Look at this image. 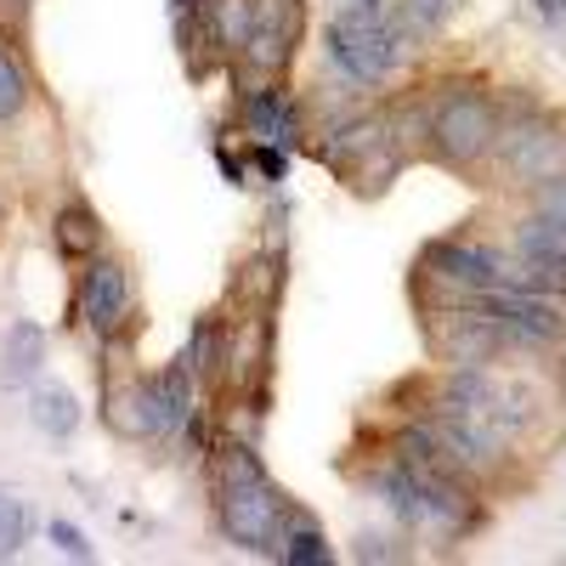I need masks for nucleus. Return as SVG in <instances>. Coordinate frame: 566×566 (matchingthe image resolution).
I'll return each mask as SVG.
<instances>
[{
  "instance_id": "1",
  "label": "nucleus",
  "mask_w": 566,
  "mask_h": 566,
  "mask_svg": "<svg viewBox=\"0 0 566 566\" xmlns=\"http://www.w3.org/2000/svg\"><path fill=\"white\" fill-rule=\"evenodd\" d=\"M216 515L221 533L255 549V555H283V533H290V499H283L255 459L250 442H221L216 448Z\"/></svg>"
},
{
  "instance_id": "2",
  "label": "nucleus",
  "mask_w": 566,
  "mask_h": 566,
  "mask_svg": "<svg viewBox=\"0 0 566 566\" xmlns=\"http://www.w3.org/2000/svg\"><path fill=\"white\" fill-rule=\"evenodd\" d=\"M493 142H499V114L482 91H453V97H442V108L431 114V148L448 165L488 159Z\"/></svg>"
},
{
  "instance_id": "3",
  "label": "nucleus",
  "mask_w": 566,
  "mask_h": 566,
  "mask_svg": "<svg viewBox=\"0 0 566 566\" xmlns=\"http://www.w3.org/2000/svg\"><path fill=\"white\" fill-rule=\"evenodd\" d=\"M504 346H510L504 328H499L488 312H476V306L453 301L448 312H431V352H437V363H448V368H482V363H493Z\"/></svg>"
},
{
  "instance_id": "4",
  "label": "nucleus",
  "mask_w": 566,
  "mask_h": 566,
  "mask_svg": "<svg viewBox=\"0 0 566 566\" xmlns=\"http://www.w3.org/2000/svg\"><path fill=\"white\" fill-rule=\"evenodd\" d=\"M493 148H504V176L527 181V187L566 176V130H560V125H549V119L510 125V130L493 142Z\"/></svg>"
},
{
  "instance_id": "5",
  "label": "nucleus",
  "mask_w": 566,
  "mask_h": 566,
  "mask_svg": "<svg viewBox=\"0 0 566 566\" xmlns=\"http://www.w3.org/2000/svg\"><path fill=\"white\" fill-rule=\"evenodd\" d=\"M295 40H301V0H255L239 57L250 69H261V74H277L295 57Z\"/></svg>"
},
{
  "instance_id": "6",
  "label": "nucleus",
  "mask_w": 566,
  "mask_h": 566,
  "mask_svg": "<svg viewBox=\"0 0 566 566\" xmlns=\"http://www.w3.org/2000/svg\"><path fill=\"white\" fill-rule=\"evenodd\" d=\"M504 266L510 255L488 250V244H470V239H442V244H424V272L453 283V290L476 295V290H504Z\"/></svg>"
},
{
  "instance_id": "7",
  "label": "nucleus",
  "mask_w": 566,
  "mask_h": 566,
  "mask_svg": "<svg viewBox=\"0 0 566 566\" xmlns=\"http://www.w3.org/2000/svg\"><path fill=\"white\" fill-rule=\"evenodd\" d=\"M80 317L97 328L103 340H114L125 317H130V277L119 261H91V272L80 277Z\"/></svg>"
},
{
  "instance_id": "8",
  "label": "nucleus",
  "mask_w": 566,
  "mask_h": 566,
  "mask_svg": "<svg viewBox=\"0 0 566 566\" xmlns=\"http://www.w3.org/2000/svg\"><path fill=\"white\" fill-rule=\"evenodd\" d=\"M193 413V374L181 363L154 374V380H142V419H148V437H170L176 424H187Z\"/></svg>"
},
{
  "instance_id": "9",
  "label": "nucleus",
  "mask_w": 566,
  "mask_h": 566,
  "mask_svg": "<svg viewBox=\"0 0 566 566\" xmlns=\"http://www.w3.org/2000/svg\"><path fill=\"white\" fill-rule=\"evenodd\" d=\"M40 368H45V328L40 323H12L7 352H0V380L18 391V386L40 380Z\"/></svg>"
},
{
  "instance_id": "10",
  "label": "nucleus",
  "mask_w": 566,
  "mask_h": 566,
  "mask_svg": "<svg viewBox=\"0 0 566 566\" xmlns=\"http://www.w3.org/2000/svg\"><path fill=\"white\" fill-rule=\"evenodd\" d=\"M52 244H57V255H69V261H91V255L103 250V221H97V210H91V205H63L57 221H52Z\"/></svg>"
},
{
  "instance_id": "11",
  "label": "nucleus",
  "mask_w": 566,
  "mask_h": 566,
  "mask_svg": "<svg viewBox=\"0 0 566 566\" xmlns=\"http://www.w3.org/2000/svg\"><path fill=\"white\" fill-rule=\"evenodd\" d=\"M29 419L40 424L45 437H74V424H80V397L69 386H34V402H29Z\"/></svg>"
},
{
  "instance_id": "12",
  "label": "nucleus",
  "mask_w": 566,
  "mask_h": 566,
  "mask_svg": "<svg viewBox=\"0 0 566 566\" xmlns=\"http://www.w3.org/2000/svg\"><path fill=\"white\" fill-rule=\"evenodd\" d=\"M510 250L515 255H538V261H566V227H555L544 216H527V221H515Z\"/></svg>"
},
{
  "instance_id": "13",
  "label": "nucleus",
  "mask_w": 566,
  "mask_h": 566,
  "mask_svg": "<svg viewBox=\"0 0 566 566\" xmlns=\"http://www.w3.org/2000/svg\"><path fill=\"white\" fill-rule=\"evenodd\" d=\"M103 413L119 437H148V419H142V380H114L103 391Z\"/></svg>"
},
{
  "instance_id": "14",
  "label": "nucleus",
  "mask_w": 566,
  "mask_h": 566,
  "mask_svg": "<svg viewBox=\"0 0 566 566\" xmlns=\"http://www.w3.org/2000/svg\"><path fill=\"white\" fill-rule=\"evenodd\" d=\"M283 560H290V566H328V560H335V549H328V538L317 527L295 522L290 533H283Z\"/></svg>"
},
{
  "instance_id": "15",
  "label": "nucleus",
  "mask_w": 566,
  "mask_h": 566,
  "mask_svg": "<svg viewBox=\"0 0 566 566\" xmlns=\"http://www.w3.org/2000/svg\"><path fill=\"white\" fill-rule=\"evenodd\" d=\"M29 538V504L18 499H0V560H12Z\"/></svg>"
},
{
  "instance_id": "16",
  "label": "nucleus",
  "mask_w": 566,
  "mask_h": 566,
  "mask_svg": "<svg viewBox=\"0 0 566 566\" xmlns=\"http://www.w3.org/2000/svg\"><path fill=\"white\" fill-rule=\"evenodd\" d=\"M23 103H29V80H23V69L7 52H0V119H18Z\"/></svg>"
},
{
  "instance_id": "17",
  "label": "nucleus",
  "mask_w": 566,
  "mask_h": 566,
  "mask_svg": "<svg viewBox=\"0 0 566 566\" xmlns=\"http://www.w3.org/2000/svg\"><path fill=\"white\" fill-rule=\"evenodd\" d=\"M216 363V317H199L193 335H187V352H181V368L187 374H205Z\"/></svg>"
},
{
  "instance_id": "18",
  "label": "nucleus",
  "mask_w": 566,
  "mask_h": 566,
  "mask_svg": "<svg viewBox=\"0 0 566 566\" xmlns=\"http://www.w3.org/2000/svg\"><path fill=\"white\" fill-rule=\"evenodd\" d=\"M533 216H544V221L566 227V176H555V181H538V187H533Z\"/></svg>"
},
{
  "instance_id": "19",
  "label": "nucleus",
  "mask_w": 566,
  "mask_h": 566,
  "mask_svg": "<svg viewBox=\"0 0 566 566\" xmlns=\"http://www.w3.org/2000/svg\"><path fill=\"white\" fill-rule=\"evenodd\" d=\"M52 544H57L63 555H74V560H91V555H97V549L85 544V533H80L74 522H52Z\"/></svg>"
},
{
  "instance_id": "20",
  "label": "nucleus",
  "mask_w": 566,
  "mask_h": 566,
  "mask_svg": "<svg viewBox=\"0 0 566 566\" xmlns=\"http://www.w3.org/2000/svg\"><path fill=\"white\" fill-rule=\"evenodd\" d=\"M250 159H255V170H261L266 181H283V176H290V154H283L277 142H266V148H255Z\"/></svg>"
},
{
  "instance_id": "21",
  "label": "nucleus",
  "mask_w": 566,
  "mask_h": 566,
  "mask_svg": "<svg viewBox=\"0 0 566 566\" xmlns=\"http://www.w3.org/2000/svg\"><path fill=\"white\" fill-rule=\"evenodd\" d=\"M538 12H544L549 23H566V0H538Z\"/></svg>"
}]
</instances>
